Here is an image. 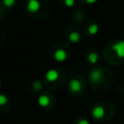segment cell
Segmentation results:
<instances>
[{
    "label": "cell",
    "instance_id": "obj_5",
    "mask_svg": "<svg viewBox=\"0 0 124 124\" xmlns=\"http://www.w3.org/2000/svg\"><path fill=\"white\" fill-rule=\"evenodd\" d=\"M47 81L49 82H52V81H55L58 78H59V73L57 70H54V69H51V70H48L46 75H45Z\"/></svg>",
    "mask_w": 124,
    "mask_h": 124
},
{
    "label": "cell",
    "instance_id": "obj_2",
    "mask_svg": "<svg viewBox=\"0 0 124 124\" xmlns=\"http://www.w3.org/2000/svg\"><path fill=\"white\" fill-rule=\"evenodd\" d=\"M91 113H92V115H93V117H94L95 119H101V118H103V117L105 116L106 111H105V108H104L102 106L96 105V106H94V107L92 108Z\"/></svg>",
    "mask_w": 124,
    "mask_h": 124
},
{
    "label": "cell",
    "instance_id": "obj_16",
    "mask_svg": "<svg viewBox=\"0 0 124 124\" xmlns=\"http://www.w3.org/2000/svg\"><path fill=\"white\" fill-rule=\"evenodd\" d=\"M78 124H90V123H89V121L86 120V119H80V120H78Z\"/></svg>",
    "mask_w": 124,
    "mask_h": 124
},
{
    "label": "cell",
    "instance_id": "obj_10",
    "mask_svg": "<svg viewBox=\"0 0 124 124\" xmlns=\"http://www.w3.org/2000/svg\"><path fill=\"white\" fill-rule=\"evenodd\" d=\"M99 59V56L96 52H91L89 55H88V61L91 63V64H95Z\"/></svg>",
    "mask_w": 124,
    "mask_h": 124
},
{
    "label": "cell",
    "instance_id": "obj_6",
    "mask_svg": "<svg viewBox=\"0 0 124 124\" xmlns=\"http://www.w3.org/2000/svg\"><path fill=\"white\" fill-rule=\"evenodd\" d=\"M54 59L58 62H64L67 59V52L62 48L57 49L54 52Z\"/></svg>",
    "mask_w": 124,
    "mask_h": 124
},
{
    "label": "cell",
    "instance_id": "obj_8",
    "mask_svg": "<svg viewBox=\"0 0 124 124\" xmlns=\"http://www.w3.org/2000/svg\"><path fill=\"white\" fill-rule=\"evenodd\" d=\"M49 102H50V100H49V97L47 95H41L38 98V104L43 108L47 107L49 105Z\"/></svg>",
    "mask_w": 124,
    "mask_h": 124
},
{
    "label": "cell",
    "instance_id": "obj_3",
    "mask_svg": "<svg viewBox=\"0 0 124 124\" xmlns=\"http://www.w3.org/2000/svg\"><path fill=\"white\" fill-rule=\"evenodd\" d=\"M103 78V72L100 69H94L89 73V78L91 82H99Z\"/></svg>",
    "mask_w": 124,
    "mask_h": 124
},
{
    "label": "cell",
    "instance_id": "obj_12",
    "mask_svg": "<svg viewBox=\"0 0 124 124\" xmlns=\"http://www.w3.org/2000/svg\"><path fill=\"white\" fill-rule=\"evenodd\" d=\"M15 3H16V0H3L4 6H6V7H8V8L14 6Z\"/></svg>",
    "mask_w": 124,
    "mask_h": 124
},
{
    "label": "cell",
    "instance_id": "obj_17",
    "mask_svg": "<svg viewBox=\"0 0 124 124\" xmlns=\"http://www.w3.org/2000/svg\"><path fill=\"white\" fill-rule=\"evenodd\" d=\"M86 1V3H88V4H94L97 0H85Z\"/></svg>",
    "mask_w": 124,
    "mask_h": 124
},
{
    "label": "cell",
    "instance_id": "obj_11",
    "mask_svg": "<svg viewBox=\"0 0 124 124\" xmlns=\"http://www.w3.org/2000/svg\"><path fill=\"white\" fill-rule=\"evenodd\" d=\"M98 31H99V27H98L97 24L93 23V24L89 25V27H88V32H89V34H91V35H95V34L98 33Z\"/></svg>",
    "mask_w": 124,
    "mask_h": 124
},
{
    "label": "cell",
    "instance_id": "obj_1",
    "mask_svg": "<svg viewBox=\"0 0 124 124\" xmlns=\"http://www.w3.org/2000/svg\"><path fill=\"white\" fill-rule=\"evenodd\" d=\"M111 49L119 58H124V41H119L112 45Z\"/></svg>",
    "mask_w": 124,
    "mask_h": 124
},
{
    "label": "cell",
    "instance_id": "obj_7",
    "mask_svg": "<svg viewBox=\"0 0 124 124\" xmlns=\"http://www.w3.org/2000/svg\"><path fill=\"white\" fill-rule=\"evenodd\" d=\"M40 9V3L38 0H29L27 4V10L30 13H36Z\"/></svg>",
    "mask_w": 124,
    "mask_h": 124
},
{
    "label": "cell",
    "instance_id": "obj_15",
    "mask_svg": "<svg viewBox=\"0 0 124 124\" xmlns=\"http://www.w3.org/2000/svg\"><path fill=\"white\" fill-rule=\"evenodd\" d=\"M64 3L67 7H73L75 5V0H64Z\"/></svg>",
    "mask_w": 124,
    "mask_h": 124
},
{
    "label": "cell",
    "instance_id": "obj_9",
    "mask_svg": "<svg viewBox=\"0 0 124 124\" xmlns=\"http://www.w3.org/2000/svg\"><path fill=\"white\" fill-rule=\"evenodd\" d=\"M68 38H69V40H70L72 43H78V42L79 41V39H80V36H79L78 32L73 31V32H71V33L69 34Z\"/></svg>",
    "mask_w": 124,
    "mask_h": 124
},
{
    "label": "cell",
    "instance_id": "obj_14",
    "mask_svg": "<svg viewBox=\"0 0 124 124\" xmlns=\"http://www.w3.org/2000/svg\"><path fill=\"white\" fill-rule=\"evenodd\" d=\"M42 86H43V85H42V82H41V81H38V80H37V81H34V82H33V88L36 89V90L41 89Z\"/></svg>",
    "mask_w": 124,
    "mask_h": 124
},
{
    "label": "cell",
    "instance_id": "obj_4",
    "mask_svg": "<svg viewBox=\"0 0 124 124\" xmlns=\"http://www.w3.org/2000/svg\"><path fill=\"white\" fill-rule=\"evenodd\" d=\"M81 82L78 78H72L69 81V89L72 92H79L81 90Z\"/></svg>",
    "mask_w": 124,
    "mask_h": 124
},
{
    "label": "cell",
    "instance_id": "obj_13",
    "mask_svg": "<svg viewBox=\"0 0 124 124\" xmlns=\"http://www.w3.org/2000/svg\"><path fill=\"white\" fill-rule=\"evenodd\" d=\"M7 103H8V98H7L4 94L0 95V105H1V106H4V105H6Z\"/></svg>",
    "mask_w": 124,
    "mask_h": 124
}]
</instances>
